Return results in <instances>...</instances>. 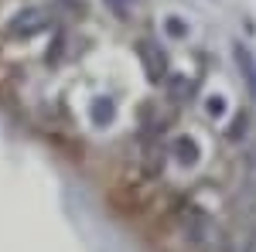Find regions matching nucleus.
I'll return each instance as SVG.
<instances>
[{
  "instance_id": "obj_6",
  "label": "nucleus",
  "mask_w": 256,
  "mask_h": 252,
  "mask_svg": "<svg viewBox=\"0 0 256 252\" xmlns=\"http://www.w3.org/2000/svg\"><path fill=\"white\" fill-rule=\"evenodd\" d=\"M236 65H239V72H242V78H246V85L256 89V61H253L246 44H236Z\"/></svg>"
},
{
  "instance_id": "obj_9",
  "label": "nucleus",
  "mask_w": 256,
  "mask_h": 252,
  "mask_svg": "<svg viewBox=\"0 0 256 252\" xmlns=\"http://www.w3.org/2000/svg\"><path fill=\"white\" fill-rule=\"evenodd\" d=\"M164 31H168L171 38H184V34H188V24H184L181 17H174V14H171V17L164 20Z\"/></svg>"
},
{
  "instance_id": "obj_7",
  "label": "nucleus",
  "mask_w": 256,
  "mask_h": 252,
  "mask_svg": "<svg viewBox=\"0 0 256 252\" xmlns=\"http://www.w3.org/2000/svg\"><path fill=\"white\" fill-rule=\"evenodd\" d=\"M164 85H168V96H171V102H184V99L195 92L192 78H184V75H171V78H164Z\"/></svg>"
},
{
  "instance_id": "obj_1",
  "label": "nucleus",
  "mask_w": 256,
  "mask_h": 252,
  "mask_svg": "<svg viewBox=\"0 0 256 252\" xmlns=\"http://www.w3.org/2000/svg\"><path fill=\"white\" fill-rule=\"evenodd\" d=\"M181 235H184V242H188L192 252H226L229 249V239L222 232V225L205 208H198V205H184V212H181Z\"/></svg>"
},
{
  "instance_id": "obj_5",
  "label": "nucleus",
  "mask_w": 256,
  "mask_h": 252,
  "mask_svg": "<svg viewBox=\"0 0 256 252\" xmlns=\"http://www.w3.org/2000/svg\"><path fill=\"white\" fill-rule=\"evenodd\" d=\"M89 116H92V126H110V123H113V116H116V109H113V99H110V96L92 99V106H89Z\"/></svg>"
},
{
  "instance_id": "obj_8",
  "label": "nucleus",
  "mask_w": 256,
  "mask_h": 252,
  "mask_svg": "<svg viewBox=\"0 0 256 252\" xmlns=\"http://www.w3.org/2000/svg\"><path fill=\"white\" fill-rule=\"evenodd\" d=\"M140 0H106V7L116 14V17H130V10L137 7Z\"/></svg>"
},
{
  "instance_id": "obj_10",
  "label": "nucleus",
  "mask_w": 256,
  "mask_h": 252,
  "mask_svg": "<svg viewBox=\"0 0 256 252\" xmlns=\"http://www.w3.org/2000/svg\"><path fill=\"white\" fill-rule=\"evenodd\" d=\"M205 109H208V116H222V113H226V99L222 96H208L205 99Z\"/></svg>"
},
{
  "instance_id": "obj_4",
  "label": "nucleus",
  "mask_w": 256,
  "mask_h": 252,
  "mask_svg": "<svg viewBox=\"0 0 256 252\" xmlns=\"http://www.w3.org/2000/svg\"><path fill=\"white\" fill-rule=\"evenodd\" d=\"M171 157H174V164L181 167H195L202 150H198V143L192 136H174V143H171Z\"/></svg>"
},
{
  "instance_id": "obj_3",
  "label": "nucleus",
  "mask_w": 256,
  "mask_h": 252,
  "mask_svg": "<svg viewBox=\"0 0 256 252\" xmlns=\"http://www.w3.org/2000/svg\"><path fill=\"white\" fill-rule=\"evenodd\" d=\"M137 51H140V65H144L147 82L164 85V78H168V55H164V48H160L158 41H140Z\"/></svg>"
},
{
  "instance_id": "obj_2",
  "label": "nucleus",
  "mask_w": 256,
  "mask_h": 252,
  "mask_svg": "<svg viewBox=\"0 0 256 252\" xmlns=\"http://www.w3.org/2000/svg\"><path fill=\"white\" fill-rule=\"evenodd\" d=\"M52 27V10L48 7H24L18 10L10 24H7V38L14 41H28V38H38L41 31Z\"/></svg>"
}]
</instances>
